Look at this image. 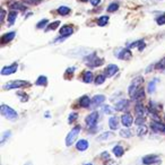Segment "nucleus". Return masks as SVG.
Masks as SVG:
<instances>
[{
  "label": "nucleus",
  "mask_w": 165,
  "mask_h": 165,
  "mask_svg": "<svg viewBox=\"0 0 165 165\" xmlns=\"http://www.w3.org/2000/svg\"><path fill=\"white\" fill-rule=\"evenodd\" d=\"M0 112L1 114L6 118V119L10 120V121H16L18 119V113L12 108L8 106L6 104H2L0 108Z\"/></svg>",
  "instance_id": "f257e3e1"
},
{
  "label": "nucleus",
  "mask_w": 165,
  "mask_h": 165,
  "mask_svg": "<svg viewBox=\"0 0 165 165\" xmlns=\"http://www.w3.org/2000/svg\"><path fill=\"white\" fill-rule=\"evenodd\" d=\"M142 81H144L142 77H136L135 79L131 81V85L129 86V92H128V93H129V96H130L131 98L133 97V95L136 94L137 92L140 89L139 87L142 86Z\"/></svg>",
  "instance_id": "f03ea898"
},
{
  "label": "nucleus",
  "mask_w": 165,
  "mask_h": 165,
  "mask_svg": "<svg viewBox=\"0 0 165 165\" xmlns=\"http://www.w3.org/2000/svg\"><path fill=\"white\" fill-rule=\"evenodd\" d=\"M79 132H80L79 125H77V127L73 128V130L69 132L67 138H66V145H67V146H71V145L75 142V140L77 139V137H78V135H79Z\"/></svg>",
  "instance_id": "7ed1b4c3"
},
{
  "label": "nucleus",
  "mask_w": 165,
  "mask_h": 165,
  "mask_svg": "<svg viewBox=\"0 0 165 165\" xmlns=\"http://www.w3.org/2000/svg\"><path fill=\"white\" fill-rule=\"evenodd\" d=\"M29 85V81H25V80H12L9 81L5 85L2 86L4 89H14V88H21L24 86Z\"/></svg>",
  "instance_id": "20e7f679"
},
{
  "label": "nucleus",
  "mask_w": 165,
  "mask_h": 165,
  "mask_svg": "<svg viewBox=\"0 0 165 165\" xmlns=\"http://www.w3.org/2000/svg\"><path fill=\"white\" fill-rule=\"evenodd\" d=\"M97 121H98V113H97L96 111H94L89 115H87L86 125H88V128H95L97 125Z\"/></svg>",
  "instance_id": "39448f33"
},
{
  "label": "nucleus",
  "mask_w": 165,
  "mask_h": 165,
  "mask_svg": "<svg viewBox=\"0 0 165 165\" xmlns=\"http://www.w3.org/2000/svg\"><path fill=\"white\" fill-rule=\"evenodd\" d=\"M161 162V159L157 155H147L142 158V163L146 165H152V164H158Z\"/></svg>",
  "instance_id": "423d86ee"
},
{
  "label": "nucleus",
  "mask_w": 165,
  "mask_h": 165,
  "mask_svg": "<svg viewBox=\"0 0 165 165\" xmlns=\"http://www.w3.org/2000/svg\"><path fill=\"white\" fill-rule=\"evenodd\" d=\"M102 63H103L102 59L97 58L95 54H93V56L88 58V60H87V66H89V67H92V68H95V67H98V66H102Z\"/></svg>",
  "instance_id": "0eeeda50"
},
{
  "label": "nucleus",
  "mask_w": 165,
  "mask_h": 165,
  "mask_svg": "<svg viewBox=\"0 0 165 165\" xmlns=\"http://www.w3.org/2000/svg\"><path fill=\"white\" fill-rule=\"evenodd\" d=\"M18 65L17 63H12L10 66H7V67H4L2 70H1V75L2 76H7V75H12L15 74L17 71Z\"/></svg>",
  "instance_id": "6e6552de"
},
{
  "label": "nucleus",
  "mask_w": 165,
  "mask_h": 165,
  "mask_svg": "<svg viewBox=\"0 0 165 165\" xmlns=\"http://www.w3.org/2000/svg\"><path fill=\"white\" fill-rule=\"evenodd\" d=\"M105 101V96L104 95H95V96L92 98L91 101V106L92 108H97L100 105H102Z\"/></svg>",
  "instance_id": "1a4fd4ad"
},
{
  "label": "nucleus",
  "mask_w": 165,
  "mask_h": 165,
  "mask_svg": "<svg viewBox=\"0 0 165 165\" xmlns=\"http://www.w3.org/2000/svg\"><path fill=\"white\" fill-rule=\"evenodd\" d=\"M121 122H122V125L127 127V128H129L131 125H132V122H133V119H132V115L130 113H125L122 115V118H121Z\"/></svg>",
  "instance_id": "9d476101"
},
{
  "label": "nucleus",
  "mask_w": 165,
  "mask_h": 165,
  "mask_svg": "<svg viewBox=\"0 0 165 165\" xmlns=\"http://www.w3.org/2000/svg\"><path fill=\"white\" fill-rule=\"evenodd\" d=\"M150 127L154 131L156 132H164L165 133V125H163L162 122H158V121H153L150 123Z\"/></svg>",
  "instance_id": "9b49d317"
},
{
  "label": "nucleus",
  "mask_w": 165,
  "mask_h": 165,
  "mask_svg": "<svg viewBox=\"0 0 165 165\" xmlns=\"http://www.w3.org/2000/svg\"><path fill=\"white\" fill-rule=\"evenodd\" d=\"M119 70V67L117 65H109L105 69V76L106 77H112L114 74H117Z\"/></svg>",
  "instance_id": "f8f14e48"
},
{
  "label": "nucleus",
  "mask_w": 165,
  "mask_h": 165,
  "mask_svg": "<svg viewBox=\"0 0 165 165\" xmlns=\"http://www.w3.org/2000/svg\"><path fill=\"white\" fill-rule=\"evenodd\" d=\"M131 52L130 50H128V49H122L121 51L117 54V58H119L121 60H128V59H130L131 58Z\"/></svg>",
  "instance_id": "ddd939ff"
},
{
  "label": "nucleus",
  "mask_w": 165,
  "mask_h": 165,
  "mask_svg": "<svg viewBox=\"0 0 165 165\" xmlns=\"http://www.w3.org/2000/svg\"><path fill=\"white\" fill-rule=\"evenodd\" d=\"M128 106H129V101H127V100H121L115 104L117 111H125Z\"/></svg>",
  "instance_id": "4468645a"
},
{
  "label": "nucleus",
  "mask_w": 165,
  "mask_h": 165,
  "mask_svg": "<svg viewBox=\"0 0 165 165\" xmlns=\"http://www.w3.org/2000/svg\"><path fill=\"white\" fill-rule=\"evenodd\" d=\"M9 8L12 10H14V12H16V10H25L26 6L23 5V4H21V2H18V1H14V2H12L9 5Z\"/></svg>",
  "instance_id": "2eb2a0df"
},
{
  "label": "nucleus",
  "mask_w": 165,
  "mask_h": 165,
  "mask_svg": "<svg viewBox=\"0 0 165 165\" xmlns=\"http://www.w3.org/2000/svg\"><path fill=\"white\" fill-rule=\"evenodd\" d=\"M88 142L87 140H85V139H80L79 142L76 144V148L78 149V150H80V152H84V150H86L87 148H88Z\"/></svg>",
  "instance_id": "dca6fc26"
},
{
  "label": "nucleus",
  "mask_w": 165,
  "mask_h": 165,
  "mask_svg": "<svg viewBox=\"0 0 165 165\" xmlns=\"http://www.w3.org/2000/svg\"><path fill=\"white\" fill-rule=\"evenodd\" d=\"M135 112L138 117H144L145 115V106L140 102H138L135 106Z\"/></svg>",
  "instance_id": "f3484780"
},
{
  "label": "nucleus",
  "mask_w": 165,
  "mask_h": 165,
  "mask_svg": "<svg viewBox=\"0 0 165 165\" xmlns=\"http://www.w3.org/2000/svg\"><path fill=\"white\" fill-rule=\"evenodd\" d=\"M74 33V29L71 27V26H63L62 29H60V34L62 35V36H69V35H71Z\"/></svg>",
  "instance_id": "a211bd4d"
},
{
  "label": "nucleus",
  "mask_w": 165,
  "mask_h": 165,
  "mask_svg": "<svg viewBox=\"0 0 165 165\" xmlns=\"http://www.w3.org/2000/svg\"><path fill=\"white\" fill-rule=\"evenodd\" d=\"M109 125H110L111 130H117V129H118V127H119V121H118V118H115V117L110 118V120H109Z\"/></svg>",
  "instance_id": "6ab92c4d"
},
{
  "label": "nucleus",
  "mask_w": 165,
  "mask_h": 165,
  "mask_svg": "<svg viewBox=\"0 0 165 165\" xmlns=\"http://www.w3.org/2000/svg\"><path fill=\"white\" fill-rule=\"evenodd\" d=\"M91 101L92 100L87 96V95H84V96L79 100V103H80V105H81L83 108H88V106L91 105Z\"/></svg>",
  "instance_id": "aec40b11"
},
{
  "label": "nucleus",
  "mask_w": 165,
  "mask_h": 165,
  "mask_svg": "<svg viewBox=\"0 0 165 165\" xmlns=\"http://www.w3.org/2000/svg\"><path fill=\"white\" fill-rule=\"evenodd\" d=\"M113 137V132H103V133H101L100 136L97 137V140L98 142H103V140H108V139H110V138H112Z\"/></svg>",
  "instance_id": "412c9836"
},
{
  "label": "nucleus",
  "mask_w": 165,
  "mask_h": 165,
  "mask_svg": "<svg viewBox=\"0 0 165 165\" xmlns=\"http://www.w3.org/2000/svg\"><path fill=\"white\" fill-rule=\"evenodd\" d=\"M15 37V32H10V33H7L2 36V39H1V42L2 43H8V42H10Z\"/></svg>",
  "instance_id": "4be33fe9"
},
{
  "label": "nucleus",
  "mask_w": 165,
  "mask_h": 165,
  "mask_svg": "<svg viewBox=\"0 0 165 165\" xmlns=\"http://www.w3.org/2000/svg\"><path fill=\"white\" fill-rule=\"evenodd\" d=\"M136 133H137V135H138L139 137H142V136H144V135H146V133H147V127H146L145 125H138Z\"/></svg>",
  "instance_id": "5701e85b"
},
{
  "label": "nucleus",
  "mask_w": 165,
  "mask_h": 165,
  "mask_svg": "<svg viewBox=\"0 0 165 165\" xmlns=\"http://www.w3.org/2000/svg\"><path fill=\"white\" fill-rule=\"evenodd\" d=\"M123 153H125V149L122 148V146H120V145H117V146L113 148V154L117 157H121V156L123 155Z\"/></svg>",
  "instance_id": "b1692460"
},
{
  "label": "nucleus",
  "mask_w": 165,
  "mask_h": 165,
  "mask_svg": "<svg viewBox=\"0 0 165 165\" xmlns=\"http://www.w3.org/2000/svg\"><path fill=\"white\" fill-rule=\"evenodd\" d=\"M35 84L37 86H46V84H48V78H46L45 76H40V77L36 79Z\"/></svg>",
  "instance_id": "393cba45"
},
{
  "label": "nucleus",
  "mask_w": 165,
  "mask_h": 165,
  "mask_svg": "<svg viewBox=\"0 0 165 165\" xmlns=\"http://www.w3.org/2000/svg\"><path fill=\"white\" fill-rule=\"evenodd\" d=\"M69 12H70V8H69V7L61 6V7H59V8H58V14H59V15L66 16V15H68Z\"/></svg>",
  "instance_id": "a878e982"
},
{
  "label": "nucleus",
  "mask_w": 165,
  "mask_h": 165,
  "mask_svg": "<svg viewBox=\"0 0 165 165\" xmlns=\"http://www.w3.org/2000/svg\"><path fill=\"white\" fill-rule=\"evenodd\" d=\"M83 80H84V83H86V84L92 83V80H93V74H92V71H86L85 74H84Z\"/></svg>",
  "instance_id": "bb28decb"
},
{
  "label": "nucleus",
  "mask_w": 165,
  "mask_h": 165,
  "mask_svg": "<svg viewBox=\"0 0 165 165\" xmlns=\"http://www.w3.org/2000/svg\"><path fill=\"white\" fill-rule=\"evenodd\" d=\"M131 135H132V132L129 128H125V129L120 130V136L123 137V138H130Z\"/></svg>",
  "instance_id": "cd10ccee"
},
{
  "label": "nucleus",
  "mask_w": 165,
  "mask_h": 165,
  "mask_svg": "<svg viewBox=\"0 0 165 165\" xmlns=\"http://www.w3.org/2000/svg\"><path fill=\"white\" fill-rule=\"evenodd\" d=\"M144 97H145V91H144L142 88H140V89L133 95L132 98H133V100H137V101H140V100H142Z\"/></svg>",
  "instance_id": "c85d7f7f"
},
{
  "label": "nucleus",
  "mask_w": 165,
  "mask_h": 165,
  "mask_svg": "<svg viewBox=\"0 0 165 165\" xmlns=\"http://www.w3.org/2000/svg\"><path fill=\"white\" fill-rule=\"evenodd\" d=\"M16 17H17V12H9V15H8V24H9V25H12V24L15 23Z\"/></svg>",
  "instance_id": "c756f323"
},
{
  "label": "nucleus",
  "mask_w": 165,
  "mask_h": 165,
  "mask_svg": "<svg viewBox=\"0 0 165 165\" xmlns=\"http://www.w3.org/2000/svg\"><path fill=\"white\" fill-rule=\"evenodd\" d=\"M10 135H12V132H10V131H5V132L2 133V136H1V140H0V144H1V145H5V142H6L7 139H9Z\"/></svg>",
  "instance_id": "7c9ffc66"
},
{
  "label": "nucleus",
  "mask_w": 165,
  "mask_h": 165,
  "mask_svg": "<svg viewBox=\"0 0 165 165\" xmlns=\"http://www.w3.org/2000/svg\"><path fill=\"white\" fill-rule=\"evenodd\" d=\"M136 46H139V50L142 51V49L145 48V43H144V41L142 40L137 41V42H133V43H131L130 44V48H136Z\"/></svg>",
  "instance_id": "2f4dec72"
},
{
  "label": "nucleus",
  "mask_w": 165,
  "mask_h": 165,
  "mask_svg": "<svg viewBox=\"0 0 165 165\" xmlns=\"http://www.w3.org/2000/svg\"><path fill=\"white\" fill-rule=\"evenodd\" d=\"M156 81H157V79H154L148 84V93H154L155 92V89H156Z\"/></svg>",
  "instance_id": "473e14b6"
},
{
  "label": "nucleus",
  "mask_w": 165,
  "mask_h": 165,
  "mask_svg": "<svg viewBox=\"0 0 165 165\" xmlns=\"http://www.w3.org/2000/svg\"><path fill=\"white\" fill-rule=\"evenodd\" d=\"M119 9V4H117V2H113V4H111V5H109L108 7V12H113L115 10H118Z\"/></svg>",
  "instance_id": "72a5a7b5"
},
{
  "label": "nucleus",
  "mask_w": 165,
  "mask_h": 165,
  "mask_svg": "<svg viewBox=\"0 0 165 165\" xmlns=\"http://www.w3.org/2000/svg\"><path fill=\"white\" fill-rule=\"evenodd\" d=\"M59 25H60V22H59V21H57V22H53V23L49 24V26L46 27V31H54V29H57Z\"/></svg>",
  "instance_id": "f704fd0d"
},
{
  "label": "nucleus",
  "mask_w": 165,
  "mask_h": 165,
  "mask_svg": "<svg viewBox=\"0 0 165 165\" xmlns=\"http://www.w3.org/2000/svg\"><path fill=\"white\" fill-rule=\"evenodd\" d=\"M109 22V17L108 16H102V17L98 19V22H97V24H98V26H104V25H106V23Z\"/></svg>",
  "instance_id": "c9c22d12"
},
{
  "label": "nucleus",
  "mask_w": 165,
  "mask_h": 165,
  "mask_svg": "<svg viewBox=\"0 0 165 165\" xmlns=\"http://www.w3.org/2000/svg\"><path fill=\"white\" fill-rule=\"evenodd\" d=\"M105 75H98L96 77V79H95V84L96 85H101V84H103L104 83V80H105Z\"/></svg>",
  "instance_id": "e433bc0d"
},
{
  "label": "nucleus",
  "mask_w": 165,
  "mask_h": 165,
  "mask_svg": "<svg viewBox=\"0 0 165 165\" xmlns=\"http://www.w3.org/2000/svg\"><path fill=\"white\" fill-rule=\"evenodd\" d=\"M23 2L26 5H39L42 2V0H23Z\"/></svg>",
  "instance_id": "4c0bfd02"
},
{
  "label": "nucleus",
  "mask_w": 165,
  "mask_h": 165,
  "mask_svg": "<svg viewBox=\"0 0 165 165\" xmlns=\"http://www.w3.org/2000/svg\"><path fill=\"white\" fill-rule=\"evenodd\" d=\"M48 23H49V21H48V19H42L41 22H39V23L36 24V27H37V29H43V27H44Z\"/></svg>",
  "instance_id": "58836bf2"
},
{
  "label": "nucleus",
  "mask_w": 165,
  "mask_h": 165,
  "mask_svg": "<svg viewBox=\"0 0 165 165\" xmlns=\"http://www.w3.org/2000/svg\"><path fill=\"white\" fill-rule=\"evenodd\" d=\"M156 68L157 69H163V70H164L165 69V58L163 59V60H161V61L156 65Z\"/></svg>",
  "instance_id": "ea45409f"
},
{
  "label": "nucleus",
  "mask_w": 165,
  "mask_h": 165,
  "mask_svg": "<svg viewBox=\"0 0 165 165\" xmlns=\"http://www.w3.org/2000/svg\"><path fill=\"white\" fill-rule=\"evenodd\" d=\"M103 111H104V113H106V114H112L113 113V110H112V108H111V106H109V105H105V106L103 108Z\"/></svg>",
  "instance_id": "a19ab883"
},
{
  "label": "nucleus",
  "mask_w": 165,
  "mask_h": 165,
  "mask_svg": "<svg viewBox=\"0 0 165 165\" xmlns=\"http://www.w3.org/2000/svg\"><path fill=\"white\" fill-rule=\"evenodd\" d=\"M77 117H78V114L76 113V112H74V113H71V114H70V115H69L68 122H69V123H71L73 121H75V120L77 119Z\"/></svg>",
  "instance_id": "79ce46f5"
},
{
  "label": "nucleus",
  "mask_w": 165,
  "mask_h": 165,
  "mask_svg": "<svg viewBox=\"0 0 165 165\" xmlns=\"http://www.w3.org/2000/svg\"><path fill=\"white\" fill-rule=\"evenodd\" d=\"M156 23L158 24V25H163V24H165V15L159 16V17L156 19Z\"/></svg>",
  "instance_id": "37998d69"
},
{
  "label": "nucleus",
  "mask_w": 165,
  "mask_h": 165,
  "mask_svg": "<svg viewBox=\"0 0 165 165\" xmlns=\"http://www.w3.org/2000/svg\"><path fill=\"white\" fill-rule=\"evenodd\" d=\"M145 123V119H144V117H138L136 119V125H144Z\"/></svg>",
  "instance_id": "c03bdc74"
},
{
  "label": "nucleus",
  "mask_w": 165,
  "mask_h": 165,
  "mask_svg": "<svg viewBox=\"0 0 165 165\" xmlns=\"http://www.w3.org/2000/svg\"><path fill=\"white\" fill-rule=\"evenodd\" d=\"M102 158H104V159H110V154H109L108 152H104V153L102 154Z\"/></svg>",
  "instance_id": "a18cd8bd"
},
{
  "label": "nucleus",
  "mask_w": 165,
  "mask_h": 165,
  "mask_svg": "<svg viewBox=\"0 0 165 165\" xmlns=\"http://www.w3.org/2000/svg\"><path fill=\"white\" fill-rule=\"evenodd\" d=\"M91 4L93 6H97L101 4V0H91Z\"/></svg>",
  "instance_id": "49530a36"
},
{
  "label": "nucleus",
  "mask_w": 165,
  "mask_h": 165,
  "mask_svg": "<svg viewBox=\"0 0 165 165\" xmlns=\"http://www.w3.org/2000/svg\"><path fill=\"white\" fill-rule=\"evenodd\" d=\"M5 19V10L4 9H1V22Z\"/></svg>",
  "instance_id": "de8ad7c7"
},
{
  "label": "nucleus",
  "mask_w": 165,
  "mask_h": 165,
  "mask_svg": "<svg viewBox=\"0 0 165 165\" xmlns=\"http://www.w3.org/2000/svg\"><path fill=\"white\" fill-rule=\"evenodd\" d=\"M25 165H32V164H31V163H26Z\"/></svg>",
  "instance_id": "09e8293b"
},
{
  "label": "nucleus",
  "mask_w": 165,
  "mask_h": 165,
  "mask_svg": "<svg viewBox=\"0 0 165 165\" xmlns=\"http://www.w3.org/2000/svg\"><path fill=\"white\" fill-rule=\"evenodd\" d=\"M85 165H93V164H89V163H88V164H85Z\"/></svg>",
  "instance_id": "8fccbe9b"
},
{
  "label": "nucleus",
  "mask_w": 165,
  "mask_h": 165,
  "mask_svg": "<svg viewBox=\"0 0 165 165\" xmlns=\"http://www.w3.org/2000/svg\"><path fill=\"white\" fill-rule=\"evenodd\" d=\"M163 71H164V73H165V69H164V70H163Z\"/></svg>",
  "instance_id": "3c124183"
}]
</instances>
